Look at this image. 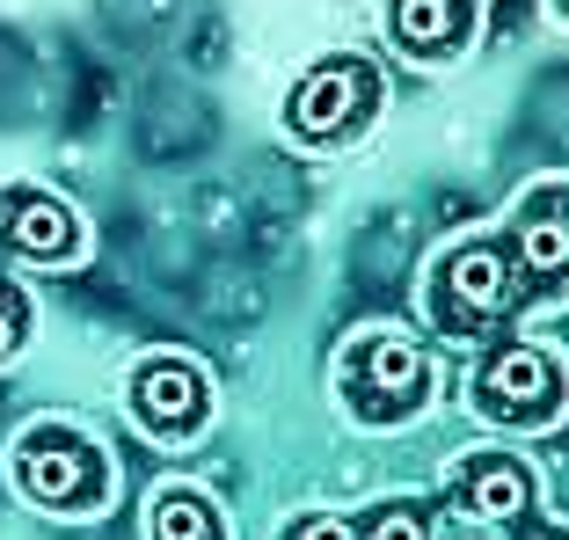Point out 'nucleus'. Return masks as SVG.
Returning <instances> with one entry per match:
<instances>
[{
  "instance_id": "nucleus-11",
  "label": "nucleus",
  "mask_w": 569,
  "mask_h": 540,
  "mask_svg": "<svg viewBox=\"0 0 569 540\" xmlns=\"http://www.w3.org/2000/svg\"><path fill=\"white\" fill-rule=\"evenodd\" d=\"M147 540H234V526H227V504L204 482L168 474L147 490Z\"/></svg>"
},
{
  "instance_id": "nucleus-8",
  "label": "nucleus",
  "mask_w": 569,
  "mask_h": 540,
  "mask_svg": "<svg viewBox=\"0 0 569 540\" xmlns=\"http://www.w3.org/2000/svg\"><path fill=\"white\" fill-rule=\"evenodd\" d=\"M540 497H548V482H540V468L519 446H468V453H452L446 468H438V504L475 519V526L519 519Z\"/></svg>"
},
{
  "instance_id": "nucleus-3",
  "label": "nucleus",
  "mask_w": 569,
  "mask_h": 540,
  "mask_svg": "<svg viewBox=\"0 0 569 540\" xmlns=\"http://www.w3.org/2000/svg\"><path fill=\"white\" fill-rule=\"evenodd\" d=\"M460 409L503 439H548L569 423V351L555 337H533V329L475 343Z\"/></svg>"
},
{
  "instance_id": "nucleus-4",
  "label": "nucleus",
  "mask_w": 569,
  "mask_h": 540,
  "mask_svg": "<svg viewBox=\"0 0 569 540\" xmlns=\"http://www.w3.org/2000/svg\"><path fill=\"white\" fill-rule=\"evenodd\" d=\"M8 490L37 511V519L88 526L118 504V460L110 446L73 417H30L8 439Z\"/></svg>"
},
{
  "instance_id": "nucleus-12",
  "label": "nucleus",
  "mask_w": 569,
  "mask_h": 540,
  "mask_svg": "<svg viewBox=\"0 0 569 540\" xmlns=\"http://www.w3.org/2000/svg\"><path fill=\"white\" fill-rule=\"evenodd\" d=\"M30 343H37V292L0 263V366H16Z\"/></svg>"
},
{
  "instance_id": "nucleus-9",
  "label": "nucleus",
  "mask_w": 569,
  "mask_h": 540,
  "mask_svg": "<svg viewBox=\"0 0 569 540\" xmlns=\"http://www.w3.org/2000/svg\"><path fill=\"white\" fill-rule=\"evenodd\" d=\"M438 511L417 490H387L366 504H307L292 519H278L270 540H438Z\"/></svg>"
},
{
  "instance_id": "nucleus-1",
  "label": "nucleus",
  "mask_w": 569,
  "mask_h": 540,
  "mask_svg": "<svg viewBox=\"0 0 569 540\" xmlns=\"http://www.w3.org/2000/svg\"><path fill=\"white\" fill-rule=\"evenodd\" d=\"M569 307V176H533L497 220L460 227L417 270V321L446 343H489Z\"/></svg>"
},
{
  "instance_id": "nucleus-14",
  "label": "nucleus",
  "mask_w": 569,
  "mask_h": 540,
  "mask_svg": "<svg viewBox=\"0 0 569 540\" xmlns=\"http://www.w3.org/2000/svg\"><path fill=\"white\" fill-rule=\"evenodd\" d=\"M548 16H555V30H569V0H548Z\"/></svg>"
},
{
  "instance_id": "nucleus-10",
  "label": "nucleus",
  "mask_w": 569,
  "mask_h": 540,
  "mask_svg": "<svg viewBox=\"0 0 569 540\" xmlns=\"http://www.w3.org/2000/svg\"><path fill=\"white\" fill-rule=\"evenodd\" d=\"M380 37L395 59H409L423 73H446L482 44V0H387Z\"/></svg>"
},
{
  "instance_id": "nucleus-2",
  "label": "nucleus",
  "mask_w": 569,
  "mask_h": 540,
  "mask_svg": "<svg viewBox=\"0 0 569 540\" xmlns=\"http://www.w3.org/2000/svg\"><path fill=\"white\" fill-rule=\"evenodd\" d=\"M329 394L358 431H409L438 402V358L402 321H358L329 358Z\"/></svg>"
},
{
  "instance_id": "nucleus-7",
  "label": "nucleus",
  "mask_w": 569,
  "mask_h": 540,
  "mask_svg": "<svg viewBox=\"0 0 569 540\" xmlns=\"http://www.w3.org/2000/svg\"><path fill=\"white\" fill-rule=\"evenodd\" d=\"M96 256L88 212L51 183H0V263L16 270H81Z\"/></svg>"
},
{
  "instance_id": "nucleus-5",
  "label": "nucleus",
  "mask_w": 569,
  "mask_h": 540,
  "mask_svg": "<svg viewBox=\"0 0 569 540\" xmlns=\"http://www.w3.org/2000/svg\"><path fill=\"white\" fill-rule=\"evenodd\" d=\"M387 118V73L372 51H321L292 73L278 102V132L292 139L315 161H336V153H358Z\"/></svg>"
},
{
  "instance_id": "nucleus-6",
  "label": "nucleus",
  "mask_w": 569,
  "mask_h": 540,
  "mask_svg": "<svg viewBox=\"0 0 569 540\" xmlns=\"http://www.w3.org/2000/svg\"><path fill=\"white\" fill-rule=\"evenodd\" d=\"M124 417H132V431L147 446H168V453L198 446L204 431H212V417H219L212 366L190 358V351H168V343L139 351L132 366H124Z\"/></svg>"
},
{
  "instance_id": "nucleus-13",
  "label": "nucleus",
  "mask_w": 569,
  "mask_h": 540,
  "mask_svg": "<svg viewBox=\"0 0 569 540\" xmlns=\"http://www.w3.org/2000/svg\"><path fill=\"white\" fill-rule=\"evenodd\" d=\"M497 540H569V519H555L548 504H526L519 519H503V526H489Z\"/></svg>"
}]
</instances>
